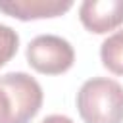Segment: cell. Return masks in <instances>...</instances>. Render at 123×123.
<instances>
[{
  "label": "cell",
  "mask_w": 123,
  "mask_h": 123,
  "mask_svg": "<svg viewBox=\"0 0 123 123\" xmlns=\"http://www.w3.org/2000/svg\"><path fill=\"white\" fill-rule=\"evenodd\" d=\"M17 46H19V37H17V33H15L12 27L0 23V67L6 65V63L15 56Z\"/></svg>",
  "instance_id": "cell-7"
},
{
  "label": "cell",
  "mask_w": 123,
  "mask_h": 123,
  "mask_svg": "<svg viewBox=\"0 0 123 123\" xmlns=\"http://www.w3.org/2000/svg\"><path fill=\"white\" fill-rule=\"evenodd\" d=\"M79 19L94 35L113 31L123 25V0H85L79 8Z\"/></svg>",
  "instance_id": "cell-4"
},
{
  "label": "cell",
  "mask_w": 123,
  "mask_h": 123,
  "mask_svg": "<svg viewBox=\"0 0 123 123\" xmlns=\"http://www.w3.org/2000/svg\"><path fill=\"white\" fill-rule=\"evenodd\" d=\"M71 6V0H0V12L21 21L58 17Z\"/></svg>",
  "instance_id": "cell-5"
},
{
  "label": "cell",
  "mask_w": 123,
  "mask_h": 123,
  "mask_svg": "<svg viewBox=\"0 0 123 123\" xmlns=\"http://www.w3.org/2000/svg\"><path fill=\"white\" fill-rule=\"evenodd\" d=\"M27 63L42 75H62L75 62L73 46L58 35H38L27 46Z\"/></svg>",
  "instance_id": "cell-3"
},
{
  "label": "cell",
  "mask_w": 123,
  "mask_h": 123,
  "mask_svg": "<svg viewBox=\"0 0 123 123\" xmlns=\"http://www.w3.org/2000/svg\"><path fill=\"white\" fill-rule=\"evenodd\" d=\"M77 110L85 123H123V86L106 77H92L77 92Z\"/></svg>",
  "instance_id": "cell-2"
},
{
  "label": "cell",
  "mask_w": 123,
  "mask_h": 123,
  "mask_svg": "<svg viewBox=\"0 0 123 123\" xmlns=\"http://www.w3.org/2000/svg\"><path fill=\"white\" fill-rule=\"evenodd\" d=\"M40 123H73V119H69L67 115H60V113H54V115H48V117H44Z\"/></svg>",
  "instance_id": "cell-8"
},
{
  "label": "cell",
  "mask_w": 123,
  "mask_h": 123,
  "mask_svg": "<svg viewBox=\"0 0 123 123\" xmlns=\"http://www.w3.org/2000/svg\"><path fill=\"white\" fill-rule=\"evenodd\" d=\"M44 100L42 86L23 71L0 77V123H29Z\"/></svg>",
  "instance_id": "cell-1"
},
{
  "label": "cell",
  "mask_w": 123,
  "mask_h": 123,
  "mask_svg": "<svg viewBox=\"0 0 123 123\" xmlns=\"http://www.w3.org/2000/svg\"><path fill=\"white\" fill-rule=\"evenodd\" d=\"M102 65L113 75H123V31L110 35L100 46Z\"/></svg>",
  "instance_id": "cell-6"
}]
</instances>
